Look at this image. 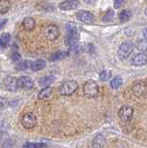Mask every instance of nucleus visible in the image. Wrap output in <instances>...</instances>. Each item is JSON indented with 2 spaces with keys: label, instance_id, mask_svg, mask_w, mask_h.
Here are the masks:
<instances>
[{
  "label": "nucleus",
  "instance_id": "obj_1",
  "mask_svg": "<svg viewBox=\"0 0 147 148\" xmlns=\"http://www.w3.org/2000/svg\"><path fill=\"white\" fill-rule=\"evenodd\" d=\"M133 49H134V44L131 43L130 41L124 42V43H122L119 45L118 50V58L121 60L127 59L133 52Z\"/></svg>",
  "mask_w": 147,
  "mask_h": 148
},
{
  "label": "nucleus",
  "instance_id": "obj_2",
  "mask_svg": "<svg viewBox=\"0 0 147 148\" xmlns=\"http://www.w3.org/2000/svg\"><path fill=\"white\" fill-rule=\"evenodd\" d=\"M80 40V34L77 28L74 26L68 25L67 28V35L65 39V44L67 45H74Z\"/></svg>",
  "mask_w": 147,
  "mask_h": 148
},
{
  "label": "nucleus",
  "instance_id": "obj_3",
  "mask_svg": "<svg viewBox=\"0 0 147 148\" xmlns=\"http://www.w3.org/2000/svg\"><path fill=\"white\" fill-rule=\"evenodd\" d=\"M79 85L75 81H68L61 85L59 92L62 95H71L78 90Z\"/></svg>",
  "mask_w": 147,
  "mask_h": 148
},
{
  "label": "nucleus",
  "instance_id": "obj_4",
  "mask_svg": "<svg viewBox=\"0 0 147 148\" xmlns=\"http://www.w3.org/2000/svg\"><path fill=\"white\" fill-rule=\"evenodd\" d=\"M98 85L94 81H87L83 85V92L88 97H94L98 94Z\"/></svg>",
  "mask_w": 147,
  "mask_h": 148
},
{
  "label": "nucleus",
  "instance_id": "obj_5",
  "mask_svg": "<svg viewBox=\"0 0 147 148\" xmlns=\"http://www.w3.org/2000/svg\"><path fill=\"white\" fill-rule=\"evenodd\" d=\"M21 124H22V126L26 129H33L36 126V124H37V118H36V116L31 112L26 113L23 115V117L21 118Z\"/></svg>",
  "mask_w": 147,
  "mask_h": 148
},
{
  "label": "nucleus",
  "instance_id": "obj_6",
  "mask_svg": "<svg viewBox=\"0 0 147 148\" xmlns=\"http://www.w3.org/2000/svg\"><path fill=\"white\" fill-rule=\"evenodd\" d=\"M118 116L123 121H129L133 116V108L130 106H122L118 110Z\"/></svg>",
  "mask_w": 147,
  "mask_h": 148
},
{
  "label": "nucleus",
  "instance_id": "obj_7",
  "mask_svg": "<svg viewBox=\"0 0 147 148\" xmlns=\"http://www.w3.org/2000/svg\"><path fill=\"white\" fill-rule=\"evenodd\" d=\"M18 88L23 90H31L34 87V82L30 77L21 76L18 79Z\"/></svg>",
  "mask_w": 147,
  "mask_h": 148
},
{
  "label": "nucleus",
  "instance_id": "obj_8",
  "mask_svg": "<svg viewBox=\"0 0 147 148\" xmlns=\"http://www.w3.org/2000/svg\"><path fill=\"white\" fill-rule=\"evenodd\" d=\"M45 37L50 41H55L59 36L58 28L56 25H49L44 30Z\"/></svg>",
  "mask_w": 147,
  "mask_h": 148
},
{
  "label": "nucleus",
  "instance_id": "obj_9",
  "mask_svg": "<svg viewBox=\"0 0 147 148\" xmlns=\"http://www.w3.org/2000/svg\"><path fill=\"white\" fill-rule=\"evenodd\" d=\"M76 18H77L78 21H80L81 22H84V23H92L94 20L93 14L89 11H85V10L78 11L76 13Z\"/></svg>",
  "mask_w": 147,
  "mask_h": 148
},
{
  "label": "nucleus",
  "instance_id": "obj_10",
  "mask_svg": "<svg viewBox=\"0 0 147 148\" xmlns=\"http://www.w3.org/2000/svg\"><path fill=\"white\" fill-rule=\"evenodd\" d=\"M132 92L136 96H142L147 94V84L144 82H138L132 87Z\"/></svg>",
  "mask_w": 147,
  "mask_h": 148
},
{
  "label": "nucleus",
  "instance_id": "obj_11",
  "mask_svg": "<svg viewBox=\"0 0 147 148\" xmlns=\"http://www.w3.org/2000/svg\"><path fill=\"white\" fill-rule=\"evenodd\" d=\"M79 7V2L77 0H66L59 4V8L61 10H71Z\"/></svg>",
  "mask_w": 147,
  "mask_h": 148
},
{
  "label": "nucleus",
  "instance_id": "obj_12",
  "mask_svg": "<svg viewBox=\"0 0 147 148\" xmlns=\"http://www.w3.org/2000/svg\"><path fill=\"white\" fill-rule=\"evenodd\" d=\"M18 79H16L15 77H11V76H8L5 79L4 81V84H5V87L8 91H16L18 88Z\"/></svg>",
  "mask_w": 147,
  "mask_h": 148
},
{
  "label": "nucleus",
  "instance_id": "obj_13",
  "mask_svg": "<svg viewBox=\"0 0 147 148\" xmlns=\"http://www.w3.org/2000/svg\"><path fill=\"white\" fill-rule=\"evenodd\" d=\"M131 63L134 66H144V65L147 64V54L144 53H140L136 55L134 58H132Z\"/></svg>",
  "mask_w": 147,
  "mask_h": 148
},
{
  "label": "nucleus",
  "instance_id": "obj_14",
  "mask_svg": "<svg viewBox=\"0 0 147 148\" xmlns=\"http://www.w3.org/2000/svg\"><path fill=\"white\" fill-rule=\"evenodd\" d=\"M46 67V62L44 59H37L31 64V69L33 71H39Z\"/></svg>",
  "mask_w": 147,
  "mask_h": 148
},
{
  "label": "nucleus",
  "instance_id": "obj_15",
  "mask_svg": "<svg viewBox=\"0 0 147 148\" xmlns=\"http://www.w3.org/2000/svg\"><path fill=\"white\" fill-rule=\"evenodd\" d=\"M105 143H107V138H105L104 134H97L93 141V146L96 148L103 147L105 146Z\"/></svg>",
  "mask_w": 147,
  "mask_h": 148
},
{
  "label": "nucleus",
  "instance_id": "obj_16",
  "mask_svg": "<svg viewBox=\"0 0 147 148\" xmlns=\"http://www.w3.org/2000/svg\"><path fill=\"white\" fill-rule=\"evenodd\" d=\"M22 26H23L24 30L31 32L35 28V21L34 18L31 17L25 18L23 21H22Z\"/></svg>",
  "mask_w": 147,
  "mask_h": 148
},
{
  "label": "nucleus",
  "instance_id": "obj_17",
  "mask_svg": "<svg viewBox=\"0 0 147 148\" xmlns=\"http://www.w3.org/2000/svg\"><path fill=\"white\" fill-rule=\"evenodd\" d=\"M52 92H53V91H52V88L46 86V87L44 88V89L39 92L38 98H39L40 100H47V99L50 98V97H51V95H52Z\"/></svg>",
  "mask_w": 147,
  "mask_h": 148
},
{
  "label": "nucleus",
  "instance_id": "obj_18",
  "mask_svg": "<svg viewBox=\"0 0 147 148\" xmlns=\"http://www.w3.org/2000/svg\"><path fill=\"white\" fill-rule=\"evenodd\" d=\"M11 42V36L8 32H4L0 36V45L2 47H8Z\"/></svg>",
  "mask_w": 147,
  "mask_h": 148
},
{
  "label": "nucleus",
  "instance_id": "obj_19",
  "mask_svg": "<svg viewBox=\"0 0 147 148\" xmlns=\"http://www.w3.org/2000/svg\"><path fill=\"white\" fill-rule=\"evenodd\" d=\"M11 7V4L8 0H0V14L7 13Z\"/></svg>",
  "mask_w": 147,
  "mask_h": 148
},
{
  "label": "nucleus",
  "instance_id": "obj_20",
  "mask_svg": "<svg viewBox=\"0 0 147 148\" xmlns=\"http://www.w3.org/2000/svg\"><path fill=\"white\" fill-rule=\"evenodd\" d=\"M66 52H63V51H57V52L53 53L50 56L49 60L50 61H57V60H60L66 57Z\"/></svg>",
  "mask_w": 147,
  "mask_h": 148
},
{
  "label": "nucleus",
  "instance_id": "obj_21",
  "mask_svg": "<svg viewBox=\"0 0 147 148\" xmlns=\"http://www.w3.org/2000/svg\"><path fill=\"white\" fill-rule=\"evenodd\" d=\"M119 21L120 22H127L131 20V12L130 10H122L119 13Z\"/></svg>",
  "mask_w": 147,
  "mask_h": 148
},
{
  "label": "nucleus",
  "instance_id": "obj_22",
  "mask_svg": "<svg viewBox=\"0 0 147 148\" xmlns=\"http://www.w3.org/2000/svg\"><path fill=\"white\" fill-rule=\"evenodd\" d=\"M136 47L142 52H147V39H140L136 42Z\"/></svg>",
  "mask_w": 147,
  "mask_h": 148
},
{
  "label": "nucleus",
  "instance_id": "obj_23",
  "mask_svg": "<svg viewBox=\"0 0 147 148\" xmlns=\"http://www.w3.org/2000/svg\"><path fill=\"white\" fill-rule=\"evenodd\" d=\"M122 83H123L122 78L120 76H117L110 82V86H111V88H113V89H118V88H119L122 85Z\"/></svg>",
  "mask_w": 147,
  "mask_h": 148
},
{
  "label": "nucleus",
  "instance_id": "obj_24",
  "mask_svg": "<svg viewBox=\"0 0 147 148\" xmlns=\"http://www.w3.org/2000/svg\"><path fill=\"white\" fill-rule=\"evenodd\" d=\"M30 67V63L28 60H20L16 64V69L17 71H26Z\"/></svg>",
  "mask_w": 147,
  "mask_h": 148
},
{
  "label": "nucleus",
  "instance_id": "obj_25",
  "mask_svg": "<svg viewBox=\"0 0 147 148\" xmlns=\"http://www.w3.org/2000/svg\"><path fill=\"white\" fill-rule=\"evenodd\" d=\"M55 80V77L54 76H46V77H44L42 78L41 80L39 81V84L40 85H43V86H47L49 84L54 82Z\"/></svg>",
  "mask_w": 147,
  "mask_h": 148
},
{
  "label": "nucleus",
  "instance_id": "obj_26",
  "mask_svg": "<svg viewBox=\"0 0 147 148\" xmlns=\"http://www.w3.org/2000/svg\"><path fill=\"white\" fill-rule=\"evenodd\" d=\"M23 147L27 148H41V147H47V145L45 143H26L23 145Z\"/></svg>",
  "mask_w": 147,
  "mask_h": 148
},
{
  "label": "nucleus",
  "instance_id": "obj_27",
  "mask_svg": "<svg viewBox=\"0 0 147 148\" xmlns=\"http://www.w3.org/2000/svg\"><path fill=\"white\" fill-rule=\"evenodd\" d=\"M110 77H111V72H110L109 71H104L100 73V75H99V79H100V81H102V82H107L108 81Z\"/></svg>",
  "mask_w": 147,
  "mask_h": 148
},
{
  "label": "nucleus",
  "instance_id": "obj_28",
  "mask_svg": "<svg viewBox=\"0 0 147 148\" xmlns=\"http://www.w3.org/2000/svg\"><path fill=\"white\" fill-rule=\"evenodd\" d=\"M114 18V11L112 9H108L107 11V13L105 14V16L103 18L104 21H111Z\"/></svg>",
  "mask_w": 147,
  "mask_h": 148
},
{
  "label": "nucleus",
  "instance_id": "obj_29",
  "mask_svg": "<svg viewBox=\"0 0 147 148\" xmlns=\"http://www.w3.org/2000/svg\"><path fill=\"white\" fill-rule=\"evenodd\" d=\"M11 59H12V61H13V62H15V63L19 62L20 60L21 59V57L20 53H18V52H15V53H13L12 57H11Z\"/></svg>",
  "mask_w": 147,
  "mask_h": 148
},
{
  "label": "nucleus",
  "instance_id": "obj_30",
  "mask_svg": "<svg viewBox=\"0 0 147 148\" xmlns=\"http://www.w3.org/2000/svg\"><path fill=\"white\" fill-rule=\"evenodd\" d=\"M124 0H114V8H119L123 5Z\"/></svg>",
  "mask_w": 147,
  "mask_h": 148
},
{
  "label": "nucleus",
  "instance_id": "obj_31",
  "mask_svg": "<svg viewBox=\"0 0 147 148\" xmlns=\"http://www.w3.org/2000/svg\"><path fill=\"white\" fill-rule=\"evenodd\" d=\"M6 22H7V20H0V30H1L2 28L5 26Z\"/></svg>",
  "mask_w": 147,
  "mask_h": 148
},
{
  "label": "nucleus",
  "instance_id": "obj_32",
  "mask_svg": "<svg viewBox=\"0 0 147 148\" xmlns=\"http://www.w3.org/2000/svg\"><path fill=\"white\" fill-rule=\"evenodd\" d=\"M142 34H144V38L147 39V27L144 28V32H142Z\"/></svg>",
  "mask_w": 147,
  "mask_h": 148
},
{
  "label": "nucleus",
  "instance_id": "obj_33",
  "mask_svg": "<svg viewBox=\"0 0 147 148\" xmlns=\"http://www.w3.org/2000/svg\"><path fill=\"white\" fill-rule=\"evenodd\" d=\"M83 1L86 3V4H92V3H94V2H95L96 0H83Z\"/></svg>",
  "mask_w": 147,
  "mask_h": 148
},
{
  "label": "nucleus",
  "instance_id": "obj_34",
  "mask_svg": "<svg viewBox=\"0 0 147 148\" xmlns=\"http://www.w3.org/2000/svg\"><path fill=\"white\" fill-rule=\"evenodd\" d=\"M145 13H146V15H147V9H146V11H145Z\"/></svg>",
  "mask_w": 147,
  "mask_h": 148
},
{
  "label": "nucleus",
  "instance_id": "obj_35",
  "mask_svg": "<svg viewBox=\"0 0 147 148\" xmlns=\"http://www.w3.org/2000/svg\"></svg>",
  "mask_w": 147,
  "mask_h": 148
}]
</instances>
